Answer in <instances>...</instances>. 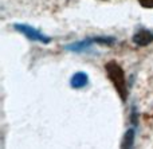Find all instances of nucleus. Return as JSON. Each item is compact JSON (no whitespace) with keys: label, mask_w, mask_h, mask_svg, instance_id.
Listing matches in <instances>:
<instances>
[{"label":"nucleus","mask_w":153,"mask_h":149,"mask_svg":"<svg viewBox=\"0 0 153 149\" xmlns=\"http://www.w3.org/2000/svg\"><path fill=\"white\" fill-rule=\"evenodd\" d=\"M105 71L108 74V78L111 81V83L116 87V91L118 93L120 98L122 102H126L128 99V83H126V78H125V73L122 70V67L117 63L116 61H109L105 64Z\"/></svg>","instance_id":"1"},{"label":"nucleus","mask_w":153,"mask_h":149,"mask_svg":"<svg viewBox=\"0 0 153 149\" xmlns=\"http://www.w3.org/2000/svg\"><path fill=\"white\" fill-rule=\"evenodd\" d=\"M13 28L16 30L18 32H20V34H23L24 36H27L28 39L31 40H36V42H40L43 43V44H48V43L51 42V38L46 36V35H43L40 31H38V30L32 28L31 26H27V24H15L13 26Z\"/></svg>","instance_id":"2"},{"label":"nucleus","mask_w":153,"mask_h":149,"mask_svg":"<svg viewBox=\"0 0 153 149\" xmlns=\"http://www.w3.org/2000/svg\"><path fill=\"white\" fill-rule=\"evenodd\" d=\"M153 42V31L148 28H144V27H140L137 31L133 35V43L136 46H140V47H144V46H148L149 43Z\"/></svg>","instance_id":"3"},{"label":"nucleus","mask_w":153,"mask_h":149,"mask_svg":"<svg viewBox=\"0 0 153 149\" xmlns=\"http://www.w3.org/2000/svg\"><path fill=\"white\" fill-rule=\"evenodd\" d=\"M89 83V77H87L86 73L83 71H78L75 73L71 77V81H70V85H71L73 89H82Z\"/></svg>","instance_id":"4"},{"label":"nucleus","mask_w":153,"mask_h":149,"mask_svg":"<svg viewBox=\"0 0 153 149\" xmlns=\"http://www.w3.org/2000/svg\"><path fill=\"white\" fill-rule=\"evenodd\" d=\"M133 141H134V129H129V130L125 133V137L122 140V148H130L133 145Z\"/></svg>","instance_id":"5"},{"label":"nucleus","mask_w":153,"mask_h":149,"mask_svg":"<svg viewBox=\"0 0 153 149\" xmlns=\"http://www.w3.org/2000/svg\"><path fill=\"white\" fill-rule=\"evenodd\" d=\"M137 1L144 8H153V0H137Z\"/></svg>","instance_id":"6"}]
</instances>
